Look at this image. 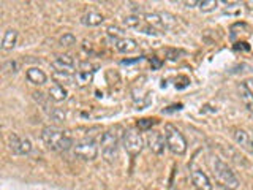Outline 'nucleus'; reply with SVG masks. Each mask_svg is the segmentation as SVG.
Instances as JSON below:
<instances>
[{"label": "nucleus", "instance_id": "423d86ee", "mask_svg": "<svg viewBox=\"0 0 253 190\" xmlns=\"http://www.w3.org/2000/svg\"><path fill=\"white\" fill-rule=\"evenodd\" d=\"M73 154L84 162H92L98 155V146L93 140H81L73 146Z\"/></svg>", "mask_w": 253, "mask_h": 190}, {"label": "nucleus", "instance_id": "bb28decb", "mask_svg": "<svg viewBox=\"0 0 253 190\" xmlns=\"http://www.w3.org/2000/svg\"><path fill=\"white\" fill-rule=\"evenodd\" d=\"M155 124V119H141V121L138 122V127L139 129H149L150 125Z\"/></svg>", "mask_w": 253, "mask_h": 190}, {"label": "nucleus", "instance_id": "a211bd4d", "mask_svg": "<svg viewBox=\"0 0 253 190\" xmlns=\"http://www.w3.org/2000/svg\"><path fill=\"white\" fill-rule=\"evenodd\" d=\"M52 79H54L55 84H60V86H70L76 81L75 75L68 73V71H57V70H54Z\"/></svg>", "mask_w": 253, "mask_h": 190}, {"label": "nucleus", "instance_id": "ddd939ff", "mask_svg": "<svg viewBox=\"0 0 253 190\" xmlns=\"http://www.w3.org/2000/svg\"><path fill=\"white\" fill-rule=\"evenodd\" d=\"M75 78H76V84L78 86H81V87H84V86H87V84H90L92 83V79H93V70H92V67L89 65H83L81 68H79L78 71H76V75H75Z\"/></svg>", "mask_w": 253, "mask_h": 190}, {"label": "nucleus", "instance_id": "4468645a", "mask_svg": "<svg viewBox=\"0 0 253 190\" xmlns=\"http://www.w3.org/2000/svg\"><path fill=\"white\" fill-rule=\"evenodd\" d=\"M27 79L32 83V84H35V86H43L46 81H47V76L43 70H40L38 67H32L27 70V73H26Z\"/></svg>", "mask_w": 253, "mask_h": 190}, {"label": "nucleus", "instance_id": "9b49d317", "mask_svg": "<svg viewBox=\"0 0 253 190\" xmlns=\"http://www.w3.org/2000/svg\"><path fill=\"white\" fill-rule=\"evenodd\" d=\"M51 65L57 71H68V73H71L76 65V62L70 54H60L51 62Z\"/></svg>", "mask_w": 253, "mask_h": 190}, {"label": "nucleus", "instance_id": "f257e3e1", "mask_svg": "<svg viewBox=\"0 0 253 190\" xmlns=\"http://www.w3.org/2000/svg\"><path fill=\"white\" fill-rule=\"evenodd\" d=\"M211 170L212 176L215 179V182L223 187L225 190H237L239 189V178L236 176L234 171L229 168L228 163H225L220 158H211Z\"/></svg>", "mask_w": 253, "mask_h": 190}, {"label": "nucleus", "instance_id": "7ed1b4c3", "mask_svg": "<svg viewBox=\"0 0 253 190\" xmlns=\"http://www.w3.org/2000/svg\"><path fill=\"white\" fill-rule=\"evenodd\" d=\"M163 135H165L166 147H168L172 154L184 155L187 152V141L184 138V135L177 130V127H174L172 124H166Z\"/></svg>", "mask_w": 253, "mask_h": 190}, {"label": "nucleus", "instance_id": "4be33fe9", "mask_svg": "<svg viewBox=\"0 0 253 190\" xmlns=\"http://www.w3.org/2000/svg\"><path fill=\"white\" fill-rule=\"evenodd\" d=\"M106 34H108V37L113 38V42H114V40H119V38H124L125 37L124 30L121 27H117V26H109L106 29Z\"/></svg>", "mask_w": 253, "mask_h": 190}, {"label": "nucleus", "instance_id": "20e7f679", "mask_svg": "<svg viewBox=\"0 0 253 190\" xmlns=\"http://www.w3.org/2000/svg\"><path fill=\"white\" fill-rule=\"evenodd\" d=\"M101 155L106 162H114L119 155V138L113 132H105L100 138Z\"/></svg>", "mask_w": 253, "mask_h": 190}, {"label": "nucleus", "instance_id": "aec40b11", "mask_svg": "<svg viewBox=\"0 0 253 190\" xmlns=\"http://www.w3.org/2000/svg\"><path fill=\"white\" fill-rule=\"evenodd\" d=\"M160 18L165 26V30H174L177 27V18L174 14H171L168 11H160Z\"/></svg>", "mask_w": 253, "mask_h": 190}, {"label": "nucleus", "instance_id": "f8f14e48", "mask_svg": "<svg viewBox=\"0 0 253 190\" xmlns=\"http://www.w3.org/2000/svg\"><path fill=\"white\" fill-rule=\"evenodd\" d=\"M114 48L122 54H131L134 51H138V43H136V40H133L130 37H124V38L114 40Z\"/></svg>", "mask_w": 253, "mask_h": 190}, {"label": "nucleus", "instance_id": "393cba45", "mask_svg": "<svg viewBox=\"0 0 253 190\" xmlns=\"http://www.w3.org/2000/svg\"><path fill=\"white\" fill-rule=\"evenodd\" d=\"M59 43H60L62 46L70 48V46L76 45V37H75L73 34H63V35L60 37V40H59Z\"/></svg>", "mask_w": 253, "mask_h": 190}, {"label": "nucleus", "instance_id": "f03ea898", "mask_svg": "<svg viewBox=\"0 0 253 190\" xmlns=\"http://www.w3.org/2000/svg\"><path fill=\"white\" fill-rule=\"evenodd\" d=\"M42 140L51 150H68L73 144V138L65 130H60L57 127L49 125L42 130Z\"/></svg>", "mask_w": 253, "mask_h": 190}, {"label": "nucleus", "instance_id": "412c9836", "mask_svg": "<svg viewBox=\"0 0 253 190\" xmlns=\"http://www.w3.org/2000/svg\"><path fill=\"white\" fill-rule=\"evenodd\" d=\"M142 22H144V19H141L139 16H126V18L124 19V26L126 29H134V30H138L141 26H142Z\"/></svg>", "mask_w": 253, "mask_h": 190}, {"label": "nucleus", "instance_id": "1a4fd4ad", "mask_svg": "<svg viewBox=\"0 0 253 190\" xmlns=\"http://www.w3.org/2000/svg\"><path fill=\"white\" fill-rule=\"evenodd\" d=\"M233 140L241 149L247 150L249 154H253V137L244 129H233Z\"/></svg>", "mask_w": 253, "mask_h": 190}, {"label": "nucleus", "instance_id": "2eb2a0df", "mask_svg": "<svg viewBox=\"0 0 253 190\" xmlns=\"http://www.w3.org/2000/svg\"><path fill=\"white\" fill-rule=\"evenodd\" d=\"M18 43V30L14 29H6L5 34L2 37V49L3 51H10Z\"/></svg>", "mask_w": 253, "mask_h": 190}, {"label": "nucleus", "instance_id": "c85d7f7f", "mask_svg": "<svg viewBox=\"0 0 253 190\" xmlns=\"http://www.w3.org/2000/svg\"><path fill=\"white\" fill-rule=\"evenodd\" d=\"M245 84V87H247V89L252 92V95H253V78H250V79H247V81L244 83Z\"/></svg>", "mask_w": 253, "mask_h": 190}, {"label": "nucleus", "instance_id": "f3484780", "mask_svg": "<svg viewBox=\"0 0 253 190\" xmlns=\"http://www.w3.org/2000/svg\"><path fill=\"white\" fill-rule=\"evenodd\" d=\"M47 97H49L51 100H54V101H63V100H67V97H68V92H67V89L63 86H60V84H52L51 87H49V91H47Z\"/></svg>", "mask_w": 253, "mask_h": 190}, {"label": "nucleus", "instance_id": "5701e85b", "mask_svg": "<svg viewBox=\"0 0 253 190\" xmlns=\"http://www.w3.org/2000/svg\"><path fill=\"white\" fill-rule=\"evenodd\" d=\"M49 116H51V119H52L54 122H63V121H65V117H67L65 111L60 109V108H54V109H51Z\"/></svg>", "mask_w": 253, "mask_h": 190}, {"label": "nucleus", "instance_id": "6e6552de", "mask_svg": "<svg viewBox=\"0 0 253 190\" xmlns=\"http://www.w3.org/2000/svg\"><path fill=\"white\" fill-rule=\"evenodd\" d=\"M165 144H166V141H165V135L160 133V132H152L150 130L147 133V137H146V146L152 150L154 154L157 155H162L163 154V150H165Z\"/></svg>", "mask_w": 253, "mask_h": 190}, {"label": "nucleus", "instance_id": "9d476101", "mask_svg": "<svg viewBox=\"0 0 253 190\" xmlns=\"http://www.w3.org/2000/svg\"><path fill=\"white\" fill-rule=\"evenodd\" d=\"M190 178H192V184L196 190H212V182L209 176L201 170H192Z\"/></svg>", "mask_w": 253, "mask_h": 190}, {"label": "nucleus", "instance_id": "b1692460", "mask_svg": "<svg viewBox=\"0 0 253 190\" xmlns=\"http://www.w3.org/2000/svg\"><path fill=\"white\" fill-rule=\"evenodd\" d=\"M217 5H218V2H215V0H204V2H200V10L204 13H209V11L215 10Z\"/></svg>", "mask_w": 253, "mask_h": 190}, {"label": "nucleus", "instance_id": "39448f33", "mask_svg": "<svg viewBox=\"0 0 253 190\" xmlns=\"http://www.w3.org/2000/svg\"><path fill=\"white\" fill-rule=\"evenodd\" d=\"M122 144L126 150V154H130L131 157H136L142 152V147H144V140H142L141 133L134 129L125 130L124 138H122Z\"/></svg>", "mask_w": 253, "mask_h": 190}, {"label": "nucleus", "instance_id": "a878e982", "mask_svg": "<svg viewBox=\"0 0 253 190\" xmlns=\"http://www.w3.org/2000/svg\"><path fill=\"white\" fill-rule=\"evenodd\" d=\"M3 70L11 71V73H16V71H18V62H14V60H8V62H5Z\"/></svg>", "mask_w": 253, "mask_h": 190}, {"label": "nucleus", "instance_id": "dca6fc26", "mask_svg": "<svg viewBox=\"0 0 253 190\" xmlns=\"http://www.w3.org/2000/svg\"><path fill=\"white\" fill-rule=\"evenodd\" d=\"M103 21H105V16L101 13H97V11H89L85 13L83 18H81V22L87 27H97V26H101Z\"/></svg>", "mask_w": 253, "mask_h": 190}, {"label": "nucleus", "instance_id": "6ab92c4d", "mask_svg": "<svg viewBox=\"0 0 253 190\" xmlns=\"http://www.w3.org/2000/svg\"><path fill=\"white\" fill-rule=\"evenodd\" d=\"M239 97H241L242 105L253 113V95H252V92L247 89V87H245V84L239 86Z\"/></svg>", "mask_w": 253, "mask_h": 190}, {"label": "nucleus", "instance_id": "cd10ccee", "mask_svg": "<svg viewBox=\"0 0 253 190\" xmlns=\"http://www.w3.org/2000/svg\"><path fill=\"white\" fill-rule=\"evenodd\" d=\"M32 95H34V98H35L37 101L43 103V105H44V100H43V94H42V92H34Z\"/></svg>", "mask_w": 253, "mask_h": 190}, {"label": "nucleus", "instance_id": "0eeeda50", "mask_svg": "<svg viewBox=\"0 0 253 190\" xmlns=\"http://www.w3.org/2000/svg\"><path fill=\"white\" fill-rule=\"evenodd\" d=\"M8 146H10V150L16 155H29L32 152V142L29 138L19 137V135L11 133L8 137Z\"/></svg>", "mask_w": 253, "mask_h": 190}]
</instances>
